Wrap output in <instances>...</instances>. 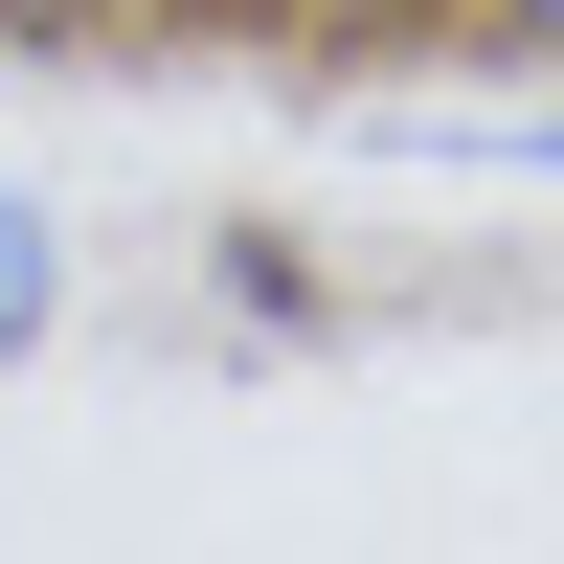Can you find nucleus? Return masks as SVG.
Returning <instances> with one entry per match:
<instances>
[{
	"instance_id": "obj_3",
	"label": "nucleus",
	"mask_w": 564,
	"mask_h": 564,
	"mask_svg": "<svg viewBox=\"0 0 564 564\" xmlns=\"http://www.w3.org/2000/svg\"><path fill=\"white\" fill-rule=\"evenodd\" d=\"M475 23V68H520V90H564V0H452Z\"/></svg>"
},
{
	"instance_id": "obj_2",
	"label": "nucleus",
	"mask_w": 564,
	"mask_h": 564,
	"mask_svg": "<svg viewBox=\"0 0 564 564\" xmlns=\"http://www.w3.org/2000/svg\"><path fill=\"white\" fill-rule=\"evenodd\" d=\"M204 316H249V339H316V271H294V249H249V226H226V249H204Z\"/></svg>"
},
{
	"instance_id": "obj_1",
	"label": "nucleus",
	"mask_w": 564,
	"mask_h": 564,
	"mask_svg": "<svg viewBox=\"0 0 564 564\" xmlns=\"http://www.w3.org/2000/svg\"><path fill=\"white\" fill-rule=\"evenodd\" d=\"M45 339H68V226H45L23 181H0V384H23Z\"/></svg>"
},
{
	"instance_id": "obj_4",
	"label": "nucleus",
	"mask_w": 564,
	"mask_h": 564,
	"mask_svg": "<svg viewBox=\"0 0 564 564\" xmlns=\"http://www.w3.org/2000/svg\"><path fill=\"white\" fill-rule=\"evenodd\" d=\"M497 159H520V181H564V90H520V113H497Z\"/></svg>"
}]
</instances>
